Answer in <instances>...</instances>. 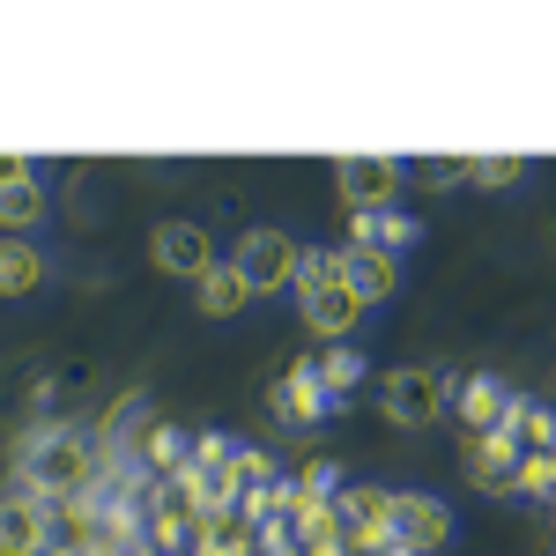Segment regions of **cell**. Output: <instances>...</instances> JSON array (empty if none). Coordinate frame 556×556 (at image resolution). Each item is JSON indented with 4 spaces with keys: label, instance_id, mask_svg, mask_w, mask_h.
Returning <instances> with one entry per match:
<instances>
[{
    "label": "cell",
    "instance_id": "obj_1",
    "mask_svg": "<svg viewBox=\"0 0 556 556\" xmlns=\"http://www.w3.org/2000/svg\"><path fill=\"white\" fill-rule=\"evenodd\" d=\"M112 475V453L97 445V430H75V424H45L15 445L8 460V490H30L45 505H67V497H97Z\"/></svg>",
    "mask_w": 556,
    "mask_h": 556
},
{
    "label": "cell",
    "instance_id": "obj_2",
    "mask_svg": "<svg viewBox=\"0 0 556 556\" xmlns=\"http://www.w3.org/2000/svg\"><path fill=\"white\" fill-rule=\"evenodd\" d=\"M298 312H304V327L319 334V349L356 334L364 298L342 282V260H334V253H304V267H298Z\"/></svg>",
    "mask_w": 556,
    "mask_h": 556
},
{
    "label": "cell",
    "instance_id": "obj_3",
    "mask_svg": "<svg viewBox=\"0 0 556 556\" xmlns=\"http://www.w3.org/2000/svg\"><path fill=\"white\" fill-rule=\"evenodd\" d=\"M379 408H386L393 430H430L445 408H453V379H445L438 364H401V371H386Z\"/></svg>",
    "mask_w": 556,
    "mask_h": 556
},
{
    "label": "cell",
    "instance_id": "obj_4",
    "mask_svg": "<svg viewBox=\"0 0 556 556\" xmlns=\"http://www.w3.org/2000/svg\"><path fill=\"white\" fill-rule=\"evenodd\" d=\"M230 267L253 282V298H275V290H298V267H304V245L290 230H275V223H253L245 238H238V253Z\"/></svg>",
    "mask_w": 556,
    "mask_h": 556
},
{
    "label": "cell",
    "instance_id": "obj_5",
    "mask_svg": "<svg viewBox=\"0 0 556 556\" xmlns=\"http://www.w3.org/2000/svg\"><path fill=\"white\" fill-rule=\"evenodd\" d=\"M334 534H342L349 556H386L393 549V490H379V482H342Z\"/></svg>",
    "mask_w": 556,
    "mask_h": 556
},
{
    "label": "cell",
    "instance_id": "obj_6",
    "mask_svg": "<svg viewBox=\"0 0 556 556\" xmlns=\"http://www.w3.org/2000/svg\"><path fill=\"white\" fill-rule=\"evenodd\" d=\"M186 482H193L201 513H230V505H238V438L201 430V438H193V460H186Z\"/></svg>",
    "mask_w": 556,
    "mask_h": 556
},
{
    "label": "cell",
    "instance_id": "obj_7",
    "mask_svg": "<svg viewBox=\"0 0 556 556\" xmlns=\"http://www.w3.org/2000/svg\"><path fill=\"white\" fill-rule=\"evenodd\" d=\"M393 542L416 556H438L453 542V513H445V497H430V490H393Z\"/></svg>",
    "mask_w": 556,
    "mask_h": 556
},
{
    "label": "cell",
    "instance_id": "obj_8",
    "mask_svg": "<svg viewBox=\"0 0 556 556\" xmlns=\"http://www.w3.org/2000/svg\"><path fill=\"white\" fill-rule=\"evenodd\" d=\"M334 186H342L349 215H379L401 201V186H408V172L393 164V156H342V172H334Z\"/></svg>",
    "mask_w": 556,
    "mask_h": 556
},
{
    "label": "cell",
    "instance_id": "obj_9",
    "mask_svg": "<svg viewBox=\"0 0 556 556\" xmlns=\"http://www.w3.org/2000/svg\"><path fill=\"white\" fill-rule=\"evenodd\" d=\"M149 260H156L164 275H178V282H201V275L215 267V238H208V223H186V215L156 223V238H149Z\"/></svg>",
    "mask_w": 556,
    "mask_h": 556
},
{
    "label": "cell",
    "instance_id": "obj_10",
    "mask_svg": "<svg viewBox=\"0 0 556 556\" xmlns=\"http://www.w3.org/2000/svg\"><path fill=\"white\" fill-rule=\"evenodd\" d=\"M519 460H527V453H519L505 430H490V438H468V445H460V475H468L482 497H519Z\"/></svg>",
    "mask_w": 556,
    "mask_h": 556
},
{
    "label": "cell",
    "instance_id": "obj_11",
    "mask_svg": "<svg viewBox=\"0 0 556 556\" xmlns=\"http://www.w3.org/2000/svg\"><path fill=\"white\" fill-rule=\"evenodd\" d=\"M0 556H52V505L30 490H0Z\"/></svg>",
    "mask_w": 556,
    "mask_h": 556
},
{
    "label": "cell",
    "instance_id": "obj_12",
    "mask_svg": "<svg viewBox=\"0 0 556 556\" xmlns=\"http://www.w3.org/2000/svg\"><path fill=\"white\" fill-rule=\"evenodd\" d=\"M267 408H275V424H290V430H312L327 408H334V393L319 386V364L312 356H298L282 379H275V393H267Z\"/></svg>",
    "mask_w": 556,
    "mask_h": 556
},
{
    "label": "cell",
    "instance_id": "obj_13",
    "mask_svg": "<svg viewBox=\"0 0 556 556\" xmlns=\"http://www.w3.org/2000/svg\"><path fill=\"white\" fill-rule=\"evenodd\" d=\"M513 401H519V393L497 379V371H468V379H453V416L468 424V438H490V430H505Z\"/></svg>",
    "mask_w": 556,
    "mask_h": 556
},
{
    "label": "cell",
    "instance_id": "obj_14",
    "mask_svg": "<svg viewBox=\"0 0 556 556\" xmlns=\"http://www.w3.org/2000/svg\"><path fill=\"white\" fill-rule=\"evenodd\" d=\"M334 260H342V282H349L364 304H386L393 290H401V260L379 253V245H342Z\"/></svg>",
    "mask_w": 556,
    "mask_h": 556
},
{
    "label": "cell",
    "instance_id": "obj_15",
    "mask_svg": "<svg viewBox=\"0 0 556 556\" xmlns=\"http://www.w3.org/2000/svg\"><path fill=\"white\" fill-rule=\"evenodd\" d=\"M193 304H201V319H238V312L253 304V282H245L230 260H215L208 275L193 282Z\"/></svg>",
    "mask_w": 556,
    "mask_h": 556
},
{
    "label": "cell",
    "instance_id": "obj_16",
    "mask_svg": "<svg viewBox=\"0 0 556 556\" xmlns=\"http://www.w3.org/2000/svg\"><path fill=\"white\" fill-rule=\"evenodd\" d=\"M186 460H193V430H178V424L156 416V430L141 438V460H134V468L149 475V482H172V475H186Z\"/></svg>",
    "mask_w": 556,
    "mask_h": 556
},
{
    "label": "cell",
    "instance_id": "obj_17",
    "mask_svg": "<svg viewBox=\"0 0 556 556\" xmlns=\"http://www.w3.org/2000/svg\"><path fill=\"white\" fill-rule=\"evenodd\" d=\"M349 245H379V253H408V245H416V215L408 208H379V215H356V223H349Z\"/></svg>",
    "mask_w": 556,
    "mask_h": 556
},
{
    "label": "cell",
    "instance_id": "obj_18",
    "mask_svg": "<svg viewBox=\"0 0 556 556\" xmlns=\"http://www.w3.org/2000/svg\"><path fill=\"white\" fill-rule=\"evenodd\" d=\"M30 290H45L38 238H0V298H30Z\"/></svg>",
    "mask_w": 556,
    "mask_h": 556
},
{
    "label": "cell",
    "instance_id": "obj_19",
    "mask_svg": "<svg viewBox=\"0 0 556 556\" xmlns=\"http://www.w3.org/2000/svg\"><path fill=\"white\" fill-rule=\"evenodd\" d=\"M505 438H513L519 453H549V445H556V408H549V401H513Z\"/></svg>",
    "mask_w": 556,
    "mask_h": 556
},
{
    "label": "cell",
    "instance_id": "obj_20",
    "mask_svg": "<svg viewBox=\"0 0 556 556\" xmlns=\"http://www.w3.org/2000/svg\"><path fill=\"white\" fill-rule=\"evenodd\" d=\"M38 223H45V186L38 178H23V186L0 193V238H30Z\"/></svg>",
    "mask_w": 556,
    "mask_h": 556
},
{
    "label": "cell",
    "instance_id": "obj_21",
    "mask_svg": "<svg viewBox=\"0 0 556 556\" xmlns=\"http://www.w3.org/2000/svg\"><path fill=\"white\" fill-rule=\"evenodd\" d=\"M312 364H319V386H327L334 401L364 386V356H356V349H349V342H327V349H312Z\"/></svg>",
    "mask_w": 556,
    "mask_h": 556
},
{
    "label": "cell",
    "instance_id": "obj_22",
    "mask_svg": "<svg viewBox=\"0 0 556 556\" xmlns=\"http://www.w3.org/2000/svg\"><path fill=\"white\" fill-rule=\"evenodd\" d=\"M282 490V468H275V453H260V445H238V505H253V497H275Z\"/></svg>",
    "mask_w": 556,
    "mask_h": 556
},
{
    "label": "cell",
    "instance_id": "obj_23",
    "mask_svg": "<svg viewBox=\"0 0 556 556\" xmlns=\"http://www.w3.org/2000/svg\"><path fill=\"white\" fill-rule=\"evenodd\" d=\"M527 178V156H475L468 186H482V193H505V186H519Z\"/></svg>",
    "mask_w": 556,
    "mask_h": 556
},
{
    "label": "cell",
    "instance_id": "obj_24",
    "mask_svg": "<svg viewBox=\"0 0 556 556\" xmlns=\"http://www.w3.org/2000/svg\"><path fill=\"white\" fill-rule=\"evenodd\" d=\"M468 172H475V156H424V164H416V178H424L430 193H445V186H468Z\"/></svg>",
    "mask_w": 556,
    "mask_h": 556
},
{
    "label": "cell",
    "instance_id": "obj_25",
    "mask_svg": "<svg viewBox=\"0 0 556 556\" xmlns=\"http://www.w3.org/2000/svg\"><path fill=\"white\" fill-rule=\"evenodd\" d=\"M23 178H30V164H23V156H0V193H8V186H23Z\"/></svg>",
    "mask_w": 556,
    "mask_h": 556
},
{
    "label": "cell",
    "instance_id": "obj_26",
    "mask_svg": "<svg viewBox=\"0 0 556 556\" xmlns=\"http://www.w3.org/2000/svg\"><path fill=\"white\" fill-rule=\"evenodd\" d=\"M386 556H416V549H401V542H393V549H386Z\"/></svg>",
    "mask_w": 556,
    "mask_h": 556
},
{
    "label": "cell",
    "instance_id": "obj_27",
    "mask_svg": "<svg viewBox=\"0 0 556 556\" xmlns=\"http://www.w3.org/2000/svg\"><path fill=\"white\" fill-rule=\"evenodd\" d=\"M549 556H556V542H549Z\"/></svg>",
    "mask_w": 556,
    "mask_h": 556
}]
</instances>
